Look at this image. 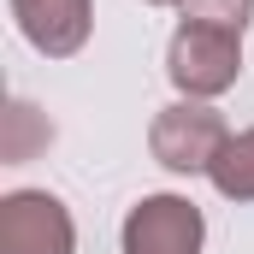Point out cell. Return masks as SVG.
Instances as JSON below:
<instances>
[{
    "label": "cell",
    "instance_id": "obj_7",
    "mask_svg": "<svg viewBox=\"0 0 254 254\" xmlns=\"http://www.w3.org/2000/svg\"><path fill=\"white\" fill-rule=\"evenodd\" d=\"M249 18H254V0H184V24H213V30L243 36Z\"/></svg>",
    "mask_w": 254,
    "mask_h": 254
},
{
    "label": "cell",
    "instance_id": "obj_4",
    "mask_svg": "<svg viewBox=\"0 0 254 254\" xmlns=\"http://www.w3.org/2000/svg\"><path fill=\"white\" fill-rule=\"evenodd\" d=\"M0 254H77V219L48 190H12L0 201Z\"/></svg>",
    "mask_w": 254,
    "mask_h": 254
},
{
    "label": "cell",
    "instance_id": "obj_2",
    "mask_svg": "<svg viewBox=\"0 0 254 254\" xmlns=\"http://www.w3.org/2000/svg\"><path fill=\"white\" fill-rule=\"evenodd\" d=\"M166 77L178 101H219L243 77V36L213 30V24H178L166 48Z\"/></svg>",
    "mask_w": 254,
    "mask_h": 254
},
{
    "label": "cell",
    "instance_id": "obj_1",
    "mask_svg": "<svg viewBox=\"0 0 254 254\" xmlns=\"http://www.w3.org/2000/svg\"><path fill=\"white\" fill-rule=\"evenodd\" d=\"M225 142H231V125L213 101H172L148 125V154L178 178H207Z\"/></svg>",
    "mask_w": 254,
    "mask_h": 254
},
{
    "label": "cell",
    "instance_id": "obj_3",
    "mask_svg": "<svg viewBox=\"0 0 254 254\" xmlns=\"http://www.w3.org/2000/svg\"><path fill=\"white\" fill-rule=\"evenodd\" d=\"M207 243V219L190 195H142L125 213V231H119V254H201Z\"/></svg>",
    "mask_w": 254,
    "mask_h": 254
},
{
    "label": "cell",
    "instance_id": "obj_6",
    "mask_svg": "<svg viewBox=\"0 0 254 254\" xmlns=\"http://www.w3.org/2000/svg\"><path fill=\"white\" fill-rule=\"evenodd\" d=\"M207 184L225 195V201H254V130H237L231 142H225V154L213 160V172H207Z\"/></svg>",
    "mask_w": 254,
    "mask_h": 254
},
{
    "label": "cell",
    "instance_id": "obj_5",
    "mask_svg": "<svg viewBox=\"0 0 254 254\" xmlns=\"http://www.w3.org/2000/svg\"><path fill=\"white\" fill-rule=\"evenodd\" d=\"M18 36L42 54V60H71L89 48L95 30V0H6Z\"/></svg>",
    "mask_w": 254,
    "mask_h": 254
},
{
    "label": "cell",
    "instance_id": "obj_8",
    "mask_svg": "<svg viewBox=\"0 0 254 254\" xmlns=\"http://www.w3.org/2000/svg\"><path fill=\"white\" fill-rule=\"evenodd\" d=\"M142 6H184V0H142Z\"/></svg>",
    "mask_w": 254,
    "mask_h": 254
}]
</instances>
